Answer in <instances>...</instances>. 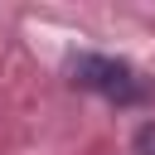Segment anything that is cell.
Returning <instances> with one entry per match:
<instances>
[{
    "instance_id": "cell-2",
    "label": "cell",
    "mask_w": 155,
    "mask_h": 155,
    "mask_svg": "<svg viewBox=\"0 0 155 155\" xmlns=\"http://www.w3.org/2000/svg\"><path fill=\"white\" fill-rule=\"evenodd\" d=\"M136 150H140V155H155V126H140V136H136Z\"/></svg>"
},
{
    "instance_id": "cell-1",
    "label": "cell",
    "mask_w": 155,
    "mask_h": 155,
    "mask_svg": "<svg viewBox=\"0 0 155 155\" xmlns=\"http://www.w3.org/2000/svg\"><path fill=\"white\" fill-rule=\"evenodd\" d=\"M73 82L87 87V92H102L111 102H140L145 97V82L121 63V58H102V53H82L73 63Z\"/></svg>"
}]
</instances>
